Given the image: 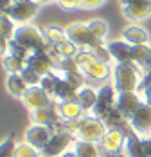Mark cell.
Listing matches in <instances>:
<instances>
[{
  "instance_id": "cell-45",
  "label": "cell",
  "mask_w": 151,
  "mask_h": 157,
  "mask_svg": "<svg viewBox=\"0 0 151 157\" xmlns=\"http://www.w3.org/2000/svg\"><path fill=\"white\" fill-rule=\"evenodd\" d=\"M13 2H24V0H13Z\"/></svg>"
},
{
  "instance_id": "cell-27",
  "label": "cell",
  "mask_w": 151,
  "mask_h": 157,
  "mask_svg": "<svg viewBox=\"0 0 151 157\" xmlns=\"http://www.w3.org/2000/svg\"><path fill=\"white\" fill-rule=\"evenodd\" d=\"M61 79H63L61 76L54 74V72H50V74H47V76L42 78L40 87L45 90L47 94H50L52 98H54V94H56V90H58V87H60V83H61Z\"/></svg>"
},
{
  "instance_id": "cell-24",
  "label": "cell",
  "mask_w": 151,
  "mask_h": 157,
  "mask_svg": "<svg viewBox=\"0 0 151 157\" xmlns=\"http://www.w3.org/2000/svg\"><path fill=\"white\" fill-rule=\"evenodd\" d=\"M77 101H79V105L83 107L85 112H88L95 107V103H97V90H94V89H88V87H83L79 92H77Z\"/></svg>"
},
{
  "instance_id": "cell-25",
  "label": "cell",
  "mask_w": 151,
  "mask_h": 157,
  "mask_svg": "<svg viewBox=\"0 0 151 157\" xmlns=\"http://www.w3.org/2000/svg\"><path fill=\"white\" fill-rule=\"evenodd\" d=\"M43 34H45V38L52 44V45H61V44H65V42H68V36H67V31L65 29H61L58 25H47L45 29H43Z\"/></svg>"
},
{
  "instance_id": "cell-31",
  "label": "cell",
  "mask_w": 151,
  "mask_h": 157,
  "mask_svg": "<svg viewBox=\"0 0 151 157\" xmlns=\"http://www.w3.org/2000/svg\"><path fill=\"white\" fill-rule=\"evenodd\" d=\"M9 54H13V56H16V58H20V60H24V62L27 63V60L32 54V51L25 49L24 45H20L15 40H9Z\"/></svg>"
},
{
  "instance_id": "cell-1",
  "label": "cell",
  "mask_w": 151,
  "mask_h": 157,
  "mask_svg": "<svg viewBox=\"0 0 151 157\" xmlns=\"http://www.w3.org/2000/svg\"><path fill=\"white\" fill-rule=\"evenodd\" d=\"M142 69L135 62L117 63L112 71L113 76V87L117 92H137L144 74L140 72Z\"/></svg>"
},
{
  "instance_id": "cell-30",
  "label": "cell",
  "mask_w": 151,
  "mask_h": 157,
  "mask_svg": "<svg viewBox=\"0 0 151 157\" xmlns=\"http://www.w3.org/2000/svg\"><path fill=\"white\" fill-rule=\"evenodd\" d=\"M0 27H2V31H0V38H7V40L13 38L15 29H16L15 22L6 15V13H2V16H0Z\"/></svg>"
},
{
  "instance_id": "cell-44",
  "label": "cell",
  "mask_w": 151,
  "mask_h": 157,
  "mask_svg": "<svg viewBox=\"0 0 151 157\" xmlns=\"http://www.w3.org/2000/svg\"><path fill=\"white\" fill-rule=\"evenodd\" d=\"M38 4H50V2H58V0H36Z\"/></svg>"
},
{
  "instance_id": "cell-16",
  "label": "cell",
  "mask_w": 151,
  "mask_h": 157,
  "mask_svg": "<svg viewBox=\"0 0 151 157\" xmlns=\"http://www.w3.org/2000/svg\"><path fill=\"white\" fill-rule=\"evenodd\" d=\"M27 67H31L32 71H36L42 78L50 74L54 69V62L47 52H32L31 58L27 60Z\"/></svg>"
},
{
  "instance_id": "cell-6",
  "label": "cell",
  "mask_w": 151,
  "mask_h": 157,
  "mask_svg": "<svg viewBox=\"0 0 151 157\" xmlns=\"http://www.w3.org/2000/svg\"><path fill=\"white\" fill-rule=\"evenodd\" d=\"M117 90L113 85H103L99 90H97V103L95 107L92 109V116L95 117H105L108 112L115 109V103H117Z\"/></svg>"
},
{
  "instance_id": "cell-7",
  "label": "cell",
  "mask_w": 151,
  "mask_h": 157,
  "mask_svg": "<svg viewBox=\"0 0 151 157\" xmlns=\"http://www.w3.org/2000/svg\"><path fill=\"white\" fill-rule=\"evenodd\" d=\"M31 116H32V123H36V125L54 126L56 132L61 130V126H63V123H65V119L61 117V114H60L58 103H52V105L43 107V109L31 110Z\"/></svg>"
},
{
  "instance_id": "cell-9",
  "label": "cell",
  "mask_w": 151,
  "mask_h": 157,
  "mask_svg": "<svg viewBox=\"0 0 151 157\" xmlns=\"http://www.w3.org/2000/svg\"><path fill=\"white\" fill-rule=\"evenodd\" d=\"M76 143V134L68 132V130H58L54 134V137L50 139V143L40 152L45 157H60L63 152H67V148Z\"/></svg>"
},
{
  "instance_id": "cell-15",
  "label": "cell",
  "mask_w": 151,
  "mask_h": 157,
  "mask_svg": "<svg viewBox=\"0 0 151 157\" xmlns=\"http://www.w3.org/2000/svg\"><path fill=\"white\" fill-rule=\"evenodd\" d=\"M106 47L110 51L112 58L117 63L133 62V45H130L128 42H124V40H115V42H110Z\"/></svg>"
},
{
  "instance_id": "cell-13",
  "label": "cell",
  "mask_w": 151,
  "mask_h": 157,
  "mask_svg": "<svg viewBox=\"0 0 151 157\" xmlns=\"http://www.w3.org/2000/svg\"><path fill=\"white\" fill-rule=\"evenodd\" d=\"M22 99H24V105H25L29 110L43 109V107H49V105L54 103L52 96L47 94L40 85H36V87H29L27 92H25V96H24Z\"/></svg>"
},
{
  "instance_id": "cell-29",
  "label": "cell",
  "mask_w": 151,
  "mask_h": 157,
  "mask_svg": "<svg viewBox=\"0 0 151 157\" xmlns=\"http://www.w3.org/2000/svg\"><path fill=\"white\" fill-rule=\"evenodd\" d=\"M61 78L65 79L76 92H79V90L85 87V74H83L81 71H76V72H63Z\"/></svg>"
},
{
  "instance_id": "cell-26",
  "label": "cell",
  "mask_w": 151,
  "mask_h": 157,
  "mask_svg": "<svg viewBox=\"0 0 151 157\" xmlns=\"http://www.w3.org/2000/svg\"><path fill=\"white\" fill-rule=\"evenodd\" d=\"M2 63H4V69L7 71V74H22V71L27 67V63L20 58H16L13 54H6L2 56Z\"/></svg>"
},
{
  "instance_id": "cell-33",
  "label": "cell",
  "mask_w": 151,
  "mask_h": 157,
  "mask_svg": "<svg viewBox=\"0 0 151 157\" xmlns=\"http://www.w3.org/2000/svg\"><path fill=\"white\" fill-rule=\"evenodd\" d=\"M40 155V150H36L34 146H31L29 143H20L16 146V152H15V157H38Z\"/></svg>"
},
{
  "instance_id": "cell-41",
  "label": "cell",
  "mask_w": 151,
  "mask_h": 157,
  "mask_svg": "<svg viewBox=\"0 0 151 157\" xmlns=\"http://www.w3.org/2000/svg\"><path fill=\"white\" fill-rule=\"evenodd\" d=\"M101 157H126L122 152H103Z\"/></svg>"
},
{
  "instance_id": "cell-42",
  "label": "cell",
  "mask_w": 151,
  "mask_h": 157,
  "mask_svg": "<svg viewBox=\"0 0 151 157\" xmlns=\"http://www.w3.org/2000/svg\"><path fill=\"white\" fill-rule=\"evenodd\" d=\"M122 6H130V4H138V2H151V0H119Z\"/></svg>"
},
{
  "instance_id": "cell-4",
  "label": "cell",
  "mask_w": 151,
  "mask_h": 157,
  "mask_svg": "<svg viewBox=\"0 0 151 157\" xmlns=\"http://www.w3.org/2000/svg\"><path fill=\"white\" fill-rule=\"evenodd\" d=\"M108 130V126L105 125V121L101 117L95 116H83L77 121V128H76V137L81 141H92L99 143L101 137L105 136V132Z\"/></svg>"
},
{
  "instance_id": "cell-40",
  "label": "cell",
  "mask_w": 151,
  "mask_h": 157,
  "mask_svg": "<svg viewBox=\"0 0 151 157\" xmlns=\"http://www.w3.org/2000/svg\"><path fill=\"white\" fill-rule=\"evenodd\" d=\"M13 4H15L13 0H0V9H2V13H7V9H9Z\"/></svg>"
},
{
  "instance_id": "cell-38",
  "label": "cell",
  "mask_w": 151,
  "mask_h": 157,
  "mask_svg": "<svg viewBox=\"0 0 151 157\" xmlns=\"http://www.w3.org/2000/svg\"><path fill=\"white\" fill-rule=\"evenodd\" d=\"M63 9H77L81 7V0H58Z\"/></svg>"
},
{
  "instance_id": "cell-28",
  "label": "cell",
  "mask_w": 151,
  "mask_h": 157,
  "mask_svg": "<svg viewBox=\"0 0 151 157\" xmlns=\"http://www.w3.org/2000/svg\"><path fill=\"white\" fill-rule=\"evenodd\" d=\"M137 94L140 96V99L146 105H151V71L144 74V78H142L138 89H137Z\"/></svg>"
},
{
  "instance_id": "cell-11",
  "label": "cell",
  "mask_w": 151,
  "mask_h": 157,
  "mask_svg": "<svg viewBox=\"0 0 151 157\" xmlns=\"http://www.w3.org/2000/svg\"><path fill=\"white\" fill-rule=\"evenodd\" d=\"M38 9H40V4L36 0H24V2H15L6 15L9 16L11 20L15 22H29L34 16L38 15Z\"/></svg>"
},
{
  "instance_id": "cell-22",
  "label": "cell",
  "mask_w": 151,
  "mask_h": 157,
  "mask_svg": "<svg viewBox=\"0 0 151 157\" xmlns=\"http://www.w3.org/2000/svg\"><path fill=\"white\" fill-rule=\"evenodd\" d=\"M74 152L77 157H101L103 155V150H101V146H97V143L81 141V139H77L74 143Z\"/></svg>"
},
{
  "instance_id": "cell-23",
  "label": "cell",
  "mask_w": 151,
  "mask_h": 157,
  "mask_svg": "<svg viewBox=\"0 0 151 157\" xmlns=\"http://www.w3.org/2000/svg\"><path fill=\"white\" fill-rule=\"evenodd\" d=\"M133 62L144 69L146 72L151 71V45H133Z\"/></svg>"
},
{
  "instance_id": "cell-3",
  "label": "cell",
  "mask_w": 151,
  "mask_h": 157,
  "mask_svg": "<svg viewBox=\"0 0 151 157\" xmlns=\"http://www.w3.org/2000/svg\"><path fill=\"white\" fill-rule=\"evenodd\" d=\"M74 60H76V63H77V67H79V71H81L85 76H88L90 79H99V81H103V79L110 78V67H108V63L97 60V58H95L92 52H88V51H79L74 56Z\"/></svg>"
},
{
  "instance_id": "cell-17",
  "label": "cell",
  "mask_w": 151,
  "mask_h": 157,
  "mask_svg": "<svg viewBox=\"0 0 151 157\" xmlns=\"http://www.w3.org/2000/svg\"><path fill=\"white\" fill-rule=\"evenodd\" d=\"M122 154L126 157H148L142 146V137H138L133 130L126 132V143H124Z\"/></svg>"
},
{
  "instance_id": "cell-39",
  "label": "cell",
  "mask_w": 151,
  "mask_h": 157,
  "mask_svg": "<svg viewBox=\"0 0 151 157\" xmlns=\"http://www.w3.org/2000/svg\"><path fill=\"white\" fill-rule=\"evenodd\" d=\"M142 146H144L146 155L151 157V136H149V137H142Z\"/></svg>"
},
{
  "instance_id": "cell-18",
  "label": "cell",
  "mask_w": 151,
  "mask_h": 157,
  "mask_svg": "<svg viewBox=\"0 0 151 157\" xmlns=\"http://www.w3.org/2000/svg\"><path fill=\"white\" fill-rule=\"evenodd\" d=\"M122 40L130 45H149V34L138 25H130L122 31Z\"/></svg>"
},
{
  "instance_id": "cell-20",
  "label": "cell",
  "mask_w": 151,
  "mask_h": 157,
  "mask_svg": "<svg viewBox=\"0 0 151 157\" xmlns=\"http://www.w3.org/2000/svg\"><path fill=\"white\" fill-rule=\"evenodd\" d=\"M6 89L9 90V94L15 96V98H24L29 85L25 83V79L22 74H7V79H6Z\"/></svg>"
},
{
  "instance_id": "cell-8",
  "label": "cell",
  "mask_w": 151,
  "mask_h": 157,
  "mask_svg": "<svg viewBox=\"0 0 151 157\" xmlns=\"http://www.w3.org/2000/svg\"><path fill=\"white\" fill-rule=\"evenodd\" d=\"M56 128L54 126H47V125H31L25 130V143H29L31 146H34L36 150H43L47 144L50 143V139L54 137Z\"/></svg>"
},
{
  "instance_id": "cell-35",
  "label": "cell",
  "mask_w": 151,
  "mask_h": 157,
  "mask_svg": "<svg viewBox=\"0 0 151 157\" xmlns=\"http://www.w3.org/2000/svg\"><path fill=\"white\" fill-rule=\"evenodd\" d=\"M22 76H24L25 83H27L29 87H36V85H40V81H42V76H40L36 71H32L31 67H25V69L22 71Z\"/></svg>"
},
{
  "instance_id": "cell-12",
  "label": "cell",
  "mask_w": 151,
  "mask_h": 157,
  "mask_svg": "<svg viewBox=\"0 0 151 157\" xmlns=\"http://www.w3.org/2000/svg\"><path fill=\"white\" fill-rule=\"evenodd\" d=\"M142 103H144V101L140 99V96L137 94V92H119V94H117V103H115V107L119 109V112L122 114V117L130 121V119L133 117V114L140 109Z\"/></svg>"
},
{
  "instance_id": "cell-10",
  "label": "cell",
  "mask_w": 151,
  "mask_h": 157,
  "mask_svg": "<svg viewBox=\"0 0 151 157\" xmlns=\"http://www.w3.org/2000/svg\"><path fill=\"white\" fill-rule=\"evenodd\" d=\"M130 128L140 137H149L151 136V105L142 103L140 109L133 114L130 119Z\"/></svg>"
},
{
  "instance_id": "cell-19",
  "label": "cell",
  "mask_w": 151,
  "mask_h": 157,
  "mask_svg": "<svg viewBox=\"0 0 151 157\" xmlns=\"http://www.w3.org/2000/svg\"><path fill=\"white\" fill-rule=\"evenodd\" d=\"M122 15L128 20L137 22V20H144L151 15V2H138V4H130V6H122Z\"/></svg>"
},
{
  "instance_id": "cell-34",
  "label": "cell",
  "mask_w": 151,
  "mask_h": 157,
  "mask_svg": "<svg viewBox=\"0 0 151 157\" xmlns=\"http://www.w3.org/2000/svg\"><path fill=\"white\" fill-rule=\"evenodd\" d=\"M56 51L60 52L63 58H74V56L79 52V51H81V49L77 47L74 42H70V40H68V42H65V44L58 45V47H56Z\"/></svg>"
},
{
  "instance_id": "cell-43",
  "label": "cell",
  "mask_w": 151,
  "mask_h": 157,
  "mask_svg": "<svg viewBox=\"0 0 151 157\" xmlns=\"http://www.w3.org/2000/svg\"><path fill=\"white\" fill-rule=\"evenodd\" d=\"M60 157H77V155H76V152H63Z\"/></svg>"
},
{
  "instance_id": "cell-5",
  "label": "cell",
  "mask_w": 151,
  "mask_h": 157,
  "mask_svg": "<svg viewBox=\"0 0 151 157\" xmlns=\"http://www.w3.org/2000/svg\"><path fill=\"white\" fill-rule=\"evenodd\" d=\"M67 36H68V40L74 42L81 51H88L90 47H95V45H105V40L97 38V36L90 31L88 24H81V22L70 24V25L67 27Z\"/></svg>"
},
{
  "instance_id": "cell-2",
  "label": "cell",
  "mask_w": 151,
  "mask_h": 157,
  "mask_svg": "<svg viewBox=\"0 0 151 157\" xmlns=\"http://www.w3.org/2000/svg\"><path fill=\"white\" fill-rule=\"evenodd\" d=\"M11 40L18 42L20 45H24L32 52H45L47 47H49V40L45 38V34L40 29H36L34 25H29V24L18 25Z\"/></svg>"
},
{
  "instance_id": "cell-14",
  "label": "cell",
  "mask_w": 151,
  "mask_h": 157,
  "mask_svg": "<svg viewBox=\"0 0 151 157\" xmlns=\"http://www.w3.org/2000/svg\"><path fill=\"white\" fill-rule=\"evenodd\" d=\"M124 143H126V134H124V130L108 128L105 132V136L101 137V141H99V146H101L103 152H122Z\"/></svg>"
},
{
  "instance_id": "cell-46",
  "label": "cell",
  "mask_w": 151,
  "mask_h": 157,
  "mask_svg": "<svg viewBox=\"0 0 151 157\" xmlns=\"http://www.w3.org/2000/svg\"><path fill=\"white\" fill-rule=\"evenodd\" d=\"M38 157H45V155H42V154H40V155H38Z\"/></svg>"
},
{
  "instance_id": "cell-36",
  "label": "cell",
  "mask_w": 151,
  "mask_h": 157,
  "mask_svg": "<svg viewBox=\"0 0 151 157\" xmlns=\"http://www.w3.org/2000/svg\"><path fill=\"white\" fill-rule=\"evenodd\" d=\"M16 144L13 139H6L2 143V148H0V157H15V152H16Z\"/></svg>"
},
{
  "instance_id": "cell-37",
  "label": "cell",
  "mask_w": 151,
  "mask_h": 157,
  "mask_svg": "<svg viewBox=\"0 0 151 157\" xmlns=\"http://www.w3.org/2000/svg\"><path fill=\"white\" fill-rule=\"evenodd\" d=\"M106 4V0H81V9H95Z\"/></svg>"
},
{
  "instance_id": "cell-21",
  "label": "cell",
  "mask_w": 151,
  "mask_h": 157,
  "mask_svg": "<svg viewBox=\"0 0 151 157\" xmlns=\"http://www.w3.org/2000/svg\"><path fill=\"white\" fill-rule=\"evenodd\" d=\"M60 114L65 121H74L83 117V107L79 105V101H61L60 105Z\"/></svg>"
},
{
  "instance_id": "cell-32",
  "label": "cell",
  "mask_w": 151,
  "mask_h": 157,
  "mask_svg": "<svg viewBox=\"0 0 151 157\" xmlns=\"http://www.w3.org/2000/svg\"><path fill=\"white\" fill-rule=\"evenodd\" d=\"M88 24V27H90V31L97 36V38H101V40H105L106 33H108V25H106L105 20H101V18H94V20H88L87 22Z\"/></svg>"
}]
</instances>
